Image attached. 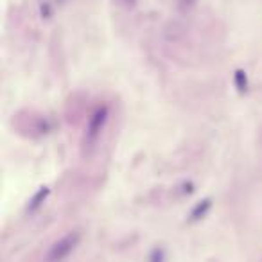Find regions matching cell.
I'll list each match as a JSON object with an SVG mask.
<instances>
[{"label": "cell", "mask_w": 262, "mask_h": 262, "mask_svg": "<svg viewBox=\"0 0 262 262\" xmlns=\"http://www.w3.org/2000/svg\"><path fill=\"white\" fill-rule=\"evenodd\" d=\"M79 243V233H68L63 239H60L58 243H54L50 251L47 255V262H61L65 261L66 257L70 255L72 250L78 246Z\"/></svg>", "instance_id": "1"}, {"label": "cell", "mask_w": 262, "mask_h": 262, "mask_svg": "<svg viewBox=\"0 0 262 262\" xmlns=\"http://www.w3.org/2000/svg\"><path fill=\"white\" fill-rule=\"evenodd\" d=\"M108 120V106H99L92 114L88 120V126H86V137L84 140L88 144H96V140L99 138L101 135V131L104 130V124H106Z\"/></svg>", "instance_id": "2"}, {"label": "cell", "mask_w": 262, "mask_h": 262, "mask_svg": "<svg viewBox=\"0 0 262 262\" xmlns=\"http://www.w3.org/2000/svg\"><path fill=\"white\" fill-rule=\"evenodd\" d=\"M49 192H50V191H49V187H42L40 191L36 192L34 196L31 197V201H29V207H27V210H29V212H34V210L40 209V207H42V205H43V201L47 199Z\"/></svg>", "instance_id": "3"}, {"label": "cell", "mask_w": 262, "mask_h": 262, "mask_svg": "<svg viewBox=\"0 0 262 262\" xmlns=\"http://www.w3.org/2000/svg\"><path fill=\"white\" fill-rule=\"evenodd\" d=\"M210 207H212V201H210V199H203V201H199L196 207L192 209L191 221H197V219H201V217H205L207 212L210 210Z\"/></svg>", "instance_id": "4"}, {"label": "cell", "mask_w": 262, "mask_h": 262, "mask_svg": "<svg viewBox=\"0 0 262 262\" xmlns=\"http://www.w3.org/2000/svg\"><path fill=\"white\" fill-rule=\"evenodd\" d=\"M233 81H235V88H237L239 94H245L248 90V78H246V72L245 70H235L233 74Z\"/></svg>", "instance_id": "5"}, {"label": "cell", "mask_w": 262, "mask_h": 262, "mask_svg": "<svg viewBox=\"0 0 262 262\" xmlns=\"http://www.w3.org/2000/svg\"><path fill=\"white\" fill-rule=\"evenodd\" d=\"M124 2H130V4H133V2H137V0H124Z\"/></svg>", "instance_id": "6"}]
</instances>
